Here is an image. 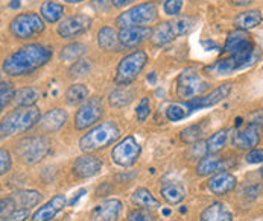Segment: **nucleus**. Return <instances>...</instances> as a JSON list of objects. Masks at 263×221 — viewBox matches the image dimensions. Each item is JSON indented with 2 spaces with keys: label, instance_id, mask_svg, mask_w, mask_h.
<instances>
[{
  "label": "nucleus",
  "instance_id": "f257e3e1",
  "mask_svg": "<svg viewBox=\"0 0 263 221\" xmlns=\"http://www.w3.org/2000/svg\"><path fill=\"white\" fill-rule=\"evenodd\" d=\"M52 59V49L43 44H26L11 53L3 62V72L11 77L34 73Z\"/></svg>",
  "mask_w": 263,
  "mask_h": 221
},
{
  "label": "nucleus",
  "instance_id": "f03ea898",
  "mask_svg": "<svg viewBox=\"0 0 263 221\" xmlns=\"http://www.w3.org/2000/svg\"><path fill=\"white\" fill-rule=\"evenodd\" d=\"M40 109L35 106L31 108H17L9 112L0 121V138H6L15 134H22L34 127L40 121Z\"/></svg>",
  "mask_w": 263,
  "mask_h": 221
},
{
  "label": "nucleus",
  "instance_id": "7ed1b4c3",
  "mask_svg": "<svg viewBox=\"0 0 263 221\" xmlns=\"http://www.w3.org/2000/svg\"><path fill=\"white\" fill-rule=\"evenodd\" d=\"M120 137V129L113 121L101 123L99 126L93 127L79 140V147L82 151H96L111 146L114 141Z\"/></svg>",
  "mask_w": 263,
  "mask_h": 221
},
{
  "label": "nucleus",
  "instance_id": "20e7f679",
  "mask_svg": "<svg viewBox=\"0 0 263 221\" xmlns=\"http://www.w3.org/2000/svg\"><path fill=\"white\" fill-rule=\"evenodd\" d=\"M148 62V55L143 50H134L129 55L123 56L117 65L116 83L117 85H129L133 83Z\"/></svg>",
  "mask_w": 263,
  "mask_h": 221
},
{
  "label": "nucleus",
  "instance_id": "39448f33",
  "mask_svg": "<svg viewBox=\"0 0 263 221\" xmlns=\"http://www.w3.org/2000/svg\"><path fill=\"white\" fill-rule=\"evenodd\" d=\"M158 17V8L154 2H146L133 6L116 18V25L122 29L126 26H148Z\"/></svg>",
  "mask_w": 263,
  "mask_h": 221
},
{
  "label": "nucleus",
  "instance_id": "423d86ee",
  "mask_svg": "<svg viewBox=\"0 0 263 221\" xmlns=\"http://www.w3.org/2000/svg\"><path fill=\"white\" fill-rule=\"evenodd\" d=\"M49 151H50V141L46 137L35 135V137L23 138L17 144L15 154L18 161H22L23 164L32 165V164L40 162L41 159H44Z\"/></svg>",
  "mask_w": 263,
  "mask_h": 221
},
{
  "label": "nucleus",
  "instance_id": "0eeeda50",
  "mask_svg": "<svg viewBox=\"0 0 263 221\" xmlns=\"http://www.w3.org/2000/svg\"><path fill=\"white\" fill-rule=\"evenodd\" d=\"M210 83L201 77L199 72L193 67L183 70L177 79V94L180 99H195L202 96L209 90Z\"/></svg>",
  "mask_w": 263,
  "mask_h": 221
},
{
  "label": "nucleus",
  "instance_id": "6e6552de",
  "mask_svg": "<svg viewBox=\"0 0 263 221\" xmlns=\"http://www.w3.org/2000/svg\"><path fill=\"white\" fill-rule=\"evenodd\" d=\"M44 31V21L35 12H25L14 17L9 23V32L18 39H29Z\"/></svg>",
  "mask_w": 263,
  "mask_h": 221
},
{
  "label": "nucleus",
  "instance_id": "1a4fd4ad",
  "mask_svg": "<svg viewBox=\"0 0 263 221\" xmlns=\"http://www.w3.org/2000/svg\"><path fill=\"white\" fill-rule=\"evenodd\" d=\"M104 115V105L99 97H91L85 100L79 109L76 110L75 127L78 130H84L93 124H96Z\"/></svg>",
  "mask_w": 263,
  "mask_h": 221
},
{
  "label": "nucleus",
  "instance_id": "9d476101",
  "mask_svg": "<svg viewBox=\"0 0 263 221\" xmlns=\"http://www.w3.org/2000/svg\"><path fill=\"white\" fill-rule=\"evenodd\" d=\"M140 156V146L134 137H125L111 151L114 164L119 167H131Z\"/></svg>",
  "mask_w": 263,
  "mask_h": 221
},
{
  "label": "nucleus",
  "instance_id": "9b49d317",
  "mask_svg": "<svg viewBox=\"0 0 263 221\" xmlns=\"http://www.w3.org/2000/svg\"><path fill=\"white\" fill-rule=\"evenodd\" d=\"M91 26V18L85 14H75L72 17H67L64 18L58 28H57V32L61 38H66V39H72V38L79 37L82 35L84 32H87Z\"/></svg>",
  "mask_w": 263,
  "mask_h": 221
},
{
  "label": "nucleus",
  "instance_id": "f8f14e48",
  "mask_svg": "<svg viewBox=\"0 0 263 221\" xmlns=\"http://www.w3.org/2000/svg\"><path fill=\"white\" fill-rule=\"evenodd\" d=\"M231 93V83H222L219 85L218 88H215L210 94H205V96H199V97H195L192 100L186 102V108L192 114L193 110L204 109V108H210V106H215L218 105L219 102H222L224 99L228 97V94Z\"/></svg>",
  "mask_w": 263,
  "mask_h": 221
},
{
  "label": "nucleus",
  "instance_id": "ddd939ff",
  "mask_svg": "<svg viewBox=\"0 0 263 221\" xmlns=\"http://www.w3.org/2000/svg\"><path fill=\"white\" fill-rule=\"evenodd\" d=\"M149 35L151 28L148 26H126L120 29L117 35V41L123 47H136L142 44L143 41H146Z\"/></svg>",
  "mask_w": 263,
  "mask_h": 221
},
{
  "label": "nucleus",
  "instance_id": "4468645a",
  "mask_svg": "<svg viewBox=\"0 0 263 221\" xmlns=\"http://www.w3.org/2000/svg\"><path fill=\"white\" fill-rule=\"evenodd\" d=\"M101 170H102V159L98 156L84 154V156H79L73 164V174L81 179L91 178L98 174Z\"/></svg>",
  "mask_w": 263,
  "mask_h": 221
},
{
  "label": "nucleus",
  "instance_id": "2eb2a0df",
  "mask_svg": "<svg viewBox=\"0 0 263 221\" xmlns=\"http://www.w3.org/2000/svg\"><path fill=\"white\" fill-rule=\"evenodd\" d=\"M66 206V197L63 194L53 195L46 205L38 208L37 211L32 214V221H50L57 217Z\"/></svg>",
  "mask_w": 263,
  "mask_h": 221
},
{
  "label": "nucleus",
  "instance_id": "dca6fc26",
  "mask_svg": "<svg viewBox=\"0 0 263 221\" xmlns=\"http://www.w3.org/2000/svg\"><path fill=\"white\" fill-rule=\"evenodd\" d=\"M259 141H260V123H250L248 127L240 130L233 138L234 147L240 148V150L256 147L259 144Z\"/></svg>",
  "mask_w": 263,
  "mask_h": 221
},
{
  "label": "nucleus",
  "instance_id": "f3484780",
  "mask_svg": "<svg viewBox=\"0 0 263 221\" xmlns=\"http://www.w3.org/2000/svg\"><path fill=\"white\" fill-rule=\"evenodd\" d=\"M248 62H245L243 59H240L239 56L234 55H227L226 58L218 59L216 62H213L210 67H207V72L215 76H227L231 74L236 70H240L243 67H247Z\"/></svg>",
  "mask_w": 263,
  "mask_h": 221
},
{
  "label": "nucleus",
  "instance_id": "a211bd4d",
  "mask_svg": "<svg viewBox=\"0 0 263 221\" xmlns=\"http://www.w3.org/2000/svg\"><path fill=\"white\" fill-rule=\"evenodd\" d=\"M122 212V202L120 200H105L102 203H99L93 212H91V218L95 221H117Z\"/></svg>",
  "mask_w": 263,
  "mask_h": 221
},
{
  "label": "nucleus",
  "instance_id": "6ab92c4d",
  "mask_svg": "<svg viewBox=\"0 0 263 221\" xmlns=\"http://www.w3.org/2000/svg\"><path fill=\"white\" fill-rule=\"evenodd\" d=\"M236 185H237L236 176L228 171H219V173L213 174V178H210L207 182L209 189L216 195L228 194L230 191H233L236 188Z\"/></svg>",
  "mask_w": 263,
  "mask_h": 221
},
{
  "label": "nucleus",
  "instance_id": "aec40b11",
  "mask_svg": "<svg viewBox=\"0 0 263 221\" xmlns=\"http://www.w3.org/2000/svg\"><path fill=\"white\" fill-rule=\"evenodd\" d=\"M231 162L228 159L224 158H218V156H213V154H209V156H204L198 165H196V173L199 176H210V174H216L219 171H226L227 167H230Z\"/></svg>",
  "mask_w": 263,
  "mask_h": 221
},
{
  "label": "nucleus",
  "instance_id": "412c9836",
  "mask_svg": "<svg viewBox=\"0 0 263 221\" xmlns=\"http://www.w3.org/2000/svg\"><path fill=\"white\" fill-rule=\"evenodd\" d=\"M41 118V127L46 132H57L60 130L66 121H67V112L61 108H52L49 109Z\"/></svg>",
  "mask_w": 263,
  "mask_h": 221
},
{
  "label": "nucleus",
  "instance_id": "4be33fe9",
  "mask_svg": "<svg viewBox=\"0 0 263 221\" xmlns=\"http://www.w3.org/2000/svg\"><path fill=\"white\" fill-rule=\"evenodd\" d=\"M160 192L164 202L169 205H178L186 198V188L180 182H164Z\"/></svg>",
  "mask_w": 263,
  "mask_h": 221
},
{
  "label": "nucleus",
  "instance_id": "5701e85b",
  "mask_svg": "<svg viewBox=\"0 0 263 221\" xmlns=\"http://www.w3.org/2000/svg\"><path fill=\"white\" fill-rule=\"evenodd\" d=\"M149 38L155 47H161V46H166L167 42H171L172 39H175L177 37H175V34L172 31L171 21H161L154 29H151Z\"/></svg>",
  "mask_w": 263,
  "mask_h": 221
},
{
  "label": "nucleus",
  "instance_id": "b1692460",
  "mask_svg": "<svg viewBox=\"0 0 263 221\" xmlns=\"http://www.w3.org/2000/svg\"><path fill=\"white\" fill-rule=\"evenodd\" d=\"M201 221H233V214L228 211L224 203H213L205 208L201 214Z\"/></svg>",
  "mask_w": 263,
  "mask_h": 221
},
{
  "label": "nucleus",
  "instance_id": "393cba45",
  "mask_svg": "<svg viewBox=\"0 0 263 221\" xmlns=\"http://www.w3.org/2000/svg\"><path fill=\"white\" fill-rule=\"evenodd\" d=\"M262 23V12L257 9L253 11H245L240 12L236 18H234V26L240 31H248V29H254L257 26H260Z\"/></svg>",
  "mask_w": 263,
  "mask_h": 221
},
{
  "label": "nucleus",
  "instance_id": "a878e982",
  "mask_svg": "<svg viewBox=\"0 0 263 221\" xmlns=\"http://www.w3.org/2000/svg\"><path fill=\"white\" fill-rule=\"evenodd\" d=\"M136 97V90L128 86V85H120L119 88H116L113 93L110 94L108 100L110 105L114 108H123L128 103L133 102V99Z\"/></svg>",
  "mask_w": 263,
  "mask_h": 221
},
{
  "label": "nucleus",
  "instance_id": "bb28decb",
  "mask_svg": "<svg viewBox=\"0 0 263 221\" xmlns=\"http://www.w3.org/2000/svg\"><path fill=\"white\" fill-rule=\"evenodd\" d=\"M11 197L14 198L17 206L25 208V209H31L41 202V192L34 191V189H20L14 192Z\"/></svg>",
  "mask_w": 263,
  "mask_h": 221
},
{
  "label": "nucleus",
  "instance_id": "cd10ccee",
  "mask_svg": "<svg viewBox=\"0 0 263 221\" xmlns=\"http://www.w3.org/2000/svg\"><path fill=\"white\" fill-rule=\"evenodd\" d=\"M40 12H41V17L47 23H57L64 15V6L53 2V0H46V2L41 3Z\"/></svg>",
  "mask_w": 263,
  "mask_h": 221
},
{
  "label": "nucleus",
  "instance_id": "c85d7f7f",
  "mask_svg": "<svg viewBox=\"0 0 263 221\" xmlns=\"http://www.w3.org/2000/svg\"><path fill=\"white\" fill-rule=\"evenodd\" d=\"M40 99V91L34 86H26L23 90H20L18 93H15L14 96V103L18 108H31L37 103V100Z\"/></svg>",
  "mask_w": 263,
  "mask_h": 221
},
{
  "label": "nucleus",
  "instance_id": "c756f323",
  "mask_svg": "<svg viewBox=\"0 0 263 221\" xmlns=\"http://www.w3.org/2000/svg\"><path fill=\"white\" fill-rule=\"evenodd\" d=\"M133 203L142 209H157L160 208V202L151 194V191L145 189V188H140L137 191H134L133 194Z\"/></svg>",
  "mask_w": 263,
  "mask_h": 221
},
{
  "label": "nucleus",
  "instance_id": "7c9ffc66",
  "mask_svg": "<svg viewBox=\"0 0 263 221\" xmlns=\"http://www.w3.org/2000/svg\"><path fill=\"white\" fill-rule=\"evenodd\" d=\"M87 46L82 44V42H73V44H69L66 47L61 49L60 52V59L64 61V62H76L78 59H81L85 53H87Z\"/></svg>",
  "mask_w": 263,
  "mask_h": 221
},
{
  "label": "nucleus",
  "instance_id": "2f4dec72",
  "mask_svg": "<svg viewBox=\"0 0 263 221\" xmlns=\"http://www.w3.org/2000/svg\"><path fill=\"white\" fill-rule=\"evenodd\" d=\"M227 138H228V130L222 129L219 132H216L215 135H212L205 143H204V147H205V153H216L219 150L226 147Z\"/></svg>",
  "mask_w": 263,
  "mask_h": 221
},
{
  "label": "nucleus",
  "instance_id": "473e14b6",
  "mask_svg": "<svg viewBox=\"0 0 263 221\" xmlns=\"http://www.w3.org/2000/svg\"><path fill=\"white\" fill-rule=\"evenodd\" d=\"M98 44L104 50H111L117 44V34L111 26H104L98 32Z\"/></svg>",
  "mask_w": 263,
  "mask_h": 221
},
{
  "label": "nucleus",
  "instance_id": "72a5a7b5",
  "mask_svg": "<svg viewBox=\"0 0 263 221\" xmlns=\"http://www.w3.org/2000/svg\"><path fill=\"white\" fill-rule=\"evenodd\" d=\"M88 97V88L82 83H73L67 93H66V99L70 105H79L84 103Z\"/></svg>",
  "mask_w": 263,
  "mask_h": 221
},
{
  "label": "nucleus",
  "instance_id": "f704fd0d",
  "mask_svg": "<svg viewBox=\"0 0 263 221\" xmlns=\"http://www.w3.org/2000/svg\"><path fill=\"white\" fill-rule=\"evenodd\" d=\"M195 23H196L195 17L183 15V17H177L175 20H172L171 26H172V31H174L175 37H180V35L189 34L192 31V28L195 26Z\"/></svg>",
  "mask_w": 263,
  "mask_h": 221
},
{
  "label": "nucleus",
  "instance_id": "c9c22d12",
  "mask_svg": "<svg viewBox=\"0 0 263 221\" xmlns=\"http://www.w3.org/2000/svg\"><path fill=\"white\" fill-rule=\"evenodd\" d=\"M15 96V88L11 82L6 80H0V112L5 109Z\"/></svg>",
  "mask_w": 263,
  "mask_h": 221
},
{
  "label": "nucleus",
  "instance_id": "e433bc0d",
  "mask_svg": "<svg viewBox=\"0 0 263 221\" xmlns=\"http://www.w3.org/2000/svg\"><path fill=\"white\" fill-rule=\"evenodd\" d=\"M201 135H202V124L198 123V124L189 126L181 132V140L187 144H192V143H196L201 138Z\"/></svg>",
  "mask_w": 263,
  "mask_h": 221
},
{
  "label": "nucleus",
  "instance_id": "4c0bfd02",
  "mask_svg": "<svg viewBox=\"0 0 263 221\" xmlns=\"http://www.w3.org/2000/svg\"><path fill=\"white\" fill-rule=\"evenodd\" d=\"M189 112L186 105H171L167 110H166V115L171 121H180V120H184L187 117Z\"/></svg>",
  "mask_w": 263,
  "mask_h": 221
},
{
  "label": "nucleus",
  "instance_id": "58836bf2",
  "mask_svg": "<svg viewBox=\"0 0 263 221\" xmlns=\"http://www.w3.org/2000/svg\"><path fill=\"white\" fill-rule=\"evenodd\" d=\"M90 69H91L90 61L78 59L75 64L72 65V69H70V76H72V77H81V76H85V74H88Z\"/></svg>",
  "mask_w": 263,
  "mask_h": 221
},
{
  "label": "nucleus",
  "instance_id": "ea45409f",
  "mask_svg": "<svg viewBox=\"0 0 263 221\" xmlns=\"http://www.w3.org/2000/svg\"><path fill=\"white\" fill-rule=\"evenodd\" d=\"M126 221H155V215L151 214V211H148V209L139 208V209H134L129 212Z\"/></svg>",
  "mask_w": 263,
  "mask_h": 221
},
{
  "label": "nucleus",
  "instance_id": "a19ab883",
  "mask_svg": "<svg viewBox=\"0 0 263 221\" xmlns=\"http://www.w3.org/2000/svg\"><path fill=\"white\" fill-rule=\"evenodd\" d=\"M17 209V205L12 197H5L0 198V220H5L12 211Z\"/></svg>",
  "mask_w": 263,
  "mask_h": 221
},
{
  "label": "nucleus",
  "instance_id": "79ce46f5",
  "mask_svg": "<svg viewBox=\"0 0 263 221\" xmlns=\"http://www.w3.org/2000/svg\"><path fill=\"white\" fill-rule=\"evenodd\" d=\"M12 167V158L11 153L6 148L0 147V176L6 174Z\"/></svg>",
  "mask_w": 263,
  "mask_h": 221
},
{
  "label": "nucleus",
  "instance_id": "37998d69",
  "mask_svg": "<svg viewBox=\"0 0 263 221\" xmlns=\"http://www.w3.org/2000/svg\"><path fill=\"white\" fill-rule=\"evenodd\" d=\"M163 9L167 15L177 17L183 9V0H166L163 5Z\"/></svg>",
  "mask_w": 263,
  "mask_h": 221
},
{
  "label": "nucleus",
  "instance_id": "c03bdc74",
  "mask_svg": "<svg viewBox=\"0 0 263 221\" xmlns=\"http://www.w3.org/2000/svg\"><path fill=\"white\" fill-rule=\"evenodd\" d=\"M136 114H137V120H139L140 123H143L145 120H148V117H149V114H151V105H149V99H148V97L142 99V102H140V103H139V106H137Z\"/></svg>",
  "mask_w": 263,
  "mask_h": 221
},
{
  "label": "nucleus",
  "instance_id": "a18cd8bd",
  "mask_svg": "<svg viewBox=\"0 0 263 221\" xmlns=\"http://www.w3.org/2000/svg\"><path fill=\"white\" fill-rule=\"evenodd\" d=\"M29 217V209H25V208H18L15 211H12L5 220L2 221H25L28 220Z\"/></svg>",
  "mask_w": 263,
  "mask_h": 221
},
{
  "label": "nucleus",
  "instance_id": "49530a36",
  "mask_svg": "<svg viewBox=\"0 0 263 221\" xmlns=\"http://www.w3.org/2000/svg\"><path fill=\"white\" fill-rule=\"evenodd\" d=\"M263 159V150L262 148H254V150H251L250 153H248V156H247V161L250 162V164H260Z\"/></svg>",
  "mask_w": 263,
  "mask_h": 221
},
{
  "label": "nucleus",
  "instance_id": "de8ad7c7",
  "mask_svg": "<svg viewBox=\"0 0 263 221\" xmlns=\"http://www.w3.org/2000/svg\"><path fill=\"white\" fill-rule=\"evenodd\" d=\"M93 3L99 11H107L111 5V0H93Z\"/></svg>",
  "mask_w": 263,
  "mask_h": 221
},
{
  "label": "nucleus",
  "instance_id": "09e8293b",
  "mask_svg": "<svg viewBox=\"0 0 263 221\" xmlns=\"http://www.w3.org/2000/svg\"><path fill=\"white\" fill-rule=\"evenodd\" d=\"M111 2H113L114 8H123V6H126V5H129V3H133L136 0H111Z\"/></svg>",
  "mask_w": 263,
  "mask_h": 221
},
{
  "label": "nucleus",
  "instance_id": "8fccbe9b",
  "mask_svg": "<svg viewBox=\"0 0 263 221\" xmlns=\"http://www.w3.org/2000/svg\"><path fill=\"white\" fill-rule=\"evenodd\" d=\"M253 0H231L233 5H237V6H245V5H250Z\"/></svg>",
  "mask_w": 263,
  "mask_h": 221
},
{
  "label": "nucleus",
  "instance_id": "3c124183",
  "mask_svg": "<svg viewBox=\"0 0 263 221\" xmlns=\"http://www.w3.org/2000/svg\"><path fill=\"white\" fill-rule=\"evenodd\" d=\"M85 192H87V191H85V189H81V191H79V192H78V194H76V197H75V198H73V200H72V202H70V203H69V205H75L76 202H78V198H79V197H81V195H82V194H85Z\"/></svg>",
  "mask_w": 263,
  "mask_h": 221
},
{
  "label": "nucleus",
  "instance_id": "603ef678",
  "mask_svg": "<svg viewBox=\"0 0 263 221\" xmlns=\"http://www.w3.org/2000/svg\"><path fill=\"white\" fill-rule=\"evenodd\" d=\"M18 2H20V0H11V8H18V6H20Z\"/></svg>",
  "mask_w": 263,
  "mask_h": 221
},
{
  "label": "nucleus",
  "instance_id": "864d4df0",
  "mask_svg": "<svg viewBox=\"0 0 263 221\" xmlns=\"http://www.w3.org/2000/svg\"><path fill=\"white\" fill-rule=\"evenodd\" d=\"M64 2H67V3H72V5H75V3H81V2H84V0H64Z\"/></svg>",
  "mask_w": 263,
  "mask_h": 221
},
{
  "label": "nucleus",
  "instance_id": "5fc2aeb1",
  "mask_svg": "<svg viewBox=\"0 0 263 221\" xmlns=\"http://www.w3.org/2000/svg\"><path fill=\"white\" fill-rule=\"evenodd\" d=\"M149 80H151V82H152V83H154V82H155V74H154V73H151Z\"/></svg>",
  "mask_w": 263,
  "mask_h": 221
}]
</instances>
